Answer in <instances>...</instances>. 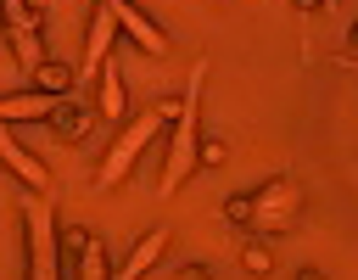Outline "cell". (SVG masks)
Returning a JSON list of instances; mask_svg holds the SVG:
<instances>
[{"mask_svg": "<svg viewBox=\"0 0 358 280\" xmlns=\"http://www.w3.org/2000/svg\"><path fill=\"white\" fill-rule=\"evenodd\" d=\"M123 28H117V11H112V0H101L95 6V28H90V39H84V62H78V78L84 84H95L101 78V67L112 62V39H117Z\"/></svg>", "mask_w": 358, "mask_h": 280, "instance_id": "cell-6", "label": "cell"}, {"mask_svg": "<svg viewBox=\"0 0 358 280\" xmlns=\"http://www.w3.org/2000/svg\"><path fill=\"white\" fill-rule=\"evenodd\" d=\"M201 84H207V56L190 62L185 101L173 112V140H168V157H162V174H157V196H173L201 168Z\"/></svg>", "mask_w": 358, "mask_h": 280, "instance_id": "cell-1", "label": "cell"}, {"mask_svg": "<svg viewBox=\"0 0 358 280\" xmlns=\"http://www.w3.org/2000/svg\"><path fill=\"white\" fill-rule=\"evenodd\" d=\"M173 280H207V269H201V263H190V269H179Z\"/></svg>", "mask_w": 358, "mask_h": 280, "instance_id": "cell-17", "label": "cell"}, {"mask_svg": "<svg viewBox=\"0 0 358 280\" xmlns=\"http://www.w3.org/2000/svg\"><path fill=\"white\" fill-rule=\"evenodd\" d=\"M73 246V263H78V280H112V263H106V246L90 235V230H73L67 235Z\"/></svg>", "mask_w": 358, "mask_h": 280, "instance_id": "cell-11", "label": "cell"}, {"mask_svg": "<svg viewBox=\"0 0 358 280\" xmlns=\"http://www.w3.org/2000/svg\"><path fill=\"white\" fill-rule=\"evenodd\" d=\"M241 263H246L252 274H268V252H263V246H246V252H241Z\"/></svg>", "mask_w": 358, "mask_h": 280, "instance_id": "cell-16", "label": "cell"}, {"mask_svg": "<svg viewBox=\"0 0 358 280\" xmlns=\"http://www.w3.org/2000/svg\"><path fill=\"white\" fill-rule=\"evenodd\" d=\"M224 218H241V224H252V196H229V202H224Z\"/></svg>", "mask_w": 358, "mask_h": 280, "instance_id": "cell-15", "label": "cell"}, {"mask_svg": "<svg viewBox=\"0 0 358 280\" xmlns=\"http://www.w3.org/2000/svg\"><path fill=\"white\" fill-rule=\"evenodd\" d=\"M162 246H168V224H151V230H145V235L134 241V252L123 258V269H117L112 280H140V274H145V269H151V263L162 258Z\"/></svg>", "mask_w": 358, "mask_h": 280, "instance_id": "cell-9", "label": "cell"}, {"mask_svg": "<svg viewBox=\"0 0 358 280\" xmlns=\"http://www.w3.org/2000/svg\"><path fill=\"white\" fill-rule=\"evenodd\" d=\"M112 11H117V28H123V34H129V39H134L145 56H168V50H173V39H168V34H162V28H157V22H151L140 6H129V0H112Z\"/></svg>", "mask_w": 358, "mask_h": 280, "instance_id": "cell-8", "label": "cell"}, {"mask_svg": "<svg viewBox=\"0 0 358 280\" xmlns=\"http://www.w3.org/2000/svg\"><path fill=\"white\" fill-rule=\"evenodd\" d=\"M90 118H95L90 106H73V101H62V106H56V129H62V134H84V129H90Z\"/></svg>", "mask_w": 358, "mask_h": 280, "instance_id": "cell-14", "label": "cell"}, {"mask_svg": "<svg viewBox=\"0 0 358 280\" xmlns=\"http://www.w3.org/2000/svg\"><path fill=\"white\" fill-rule=\"evenodd\" d=\"M123 101H129V95H123V73H117V67L106 62V67H101V95H95V118H123Z\"/></svg>", "mask_w": 358, "mask_h": 280, "instance_id": "cell-12", "label": "cell"}, {"mask_svg": "<svg viewBox=\"0 0 358 280\" xmlns=\"http://www.w3.org/2000/svg\"><path fill=\"white\" fill-rule=\"evenodd\" d=\"M22 230H28V280H62V230H56V196H22Z\"/></svg>", "mask_w": 358, "mask_h": 280, "instance_id": "cell-3", "label": "cell"}, {"mask_svg": "<svg viewBox=\"0 0 358 280\" xmlns=\"http://www.w3.org/2000/svg\"><path fill=\"white\" fill-rule=\"evenodd\" d=\"M302 218V190H296V179H268V185H257L252 190V230L257 235H285L291 224Z\"/></svg>", "mask_w": 358, "mask_h": 280, "instance_id": "cell-4", "label": "cell"}, {"mask_svg": "<svg viewBox=\"0 0 358 280\" xmlns=\"http://www.w3.org/2000/svg\"><path fill=\"white\" fill-rule=\"evenodd\" d=\"M296 280H324V274H313V269H302V274H296Z\"/></svg>", "mask_w": 358, "mask_h": 280, "instance_id": "cell-18", "label": "cell"}, {"mask_svg": "<svg viewBox=\"0 0 358 280\" xmlns=\"http://www.w3.org/2000/svg\"><path fill=\"white\" fill-rule=\"evenodd\" d=\"M67 84H73V73H67L62 62H45V73H34V90H39V95H56V101H62Z\"/></svg>", "mask_w": 358, "mask_h": 280, "instance_id": "cell-13", "label": "cell"}, {"mask_svg": "<svg viewBox=\"0 0 358 280\" xmlns=\"http://www.w3.org/2000/svg\"><path fill=\"white\" fill-rule=\"evenodd\" d=\"M0 17H6V34H11V56H17V67L34 78V73H45V39H39V11L28 6V0H6L0 6Z\"/></svg>", "mask_w": 358, "mask_h": 280, "instance_id": "cell-5", "label": "cell"}, {"mask_svg": "<svg viewBox=\"0 0 358 280\" xmlns=\"http://www.w3.org/2000/svg\"><path fill=\"white\" fill-rule=\"evenodd\" d=\"M56 95L22 90V95H0V123H34V118H56Z\"/></svg>", "mask_w": 358, "mask_h": 280, "instance_id": "cell-10", "label": "cell"}, {"mask_svg": "<svg viewBox=\"0 0 358 280\" xmlns=\"http://www.w3.org/2000/svg\"><path fill=\"white\" fill-rule=\"evenodd\" d=\"M173 112H179V101H157V106H145L134 123H123V134L106 146V157H101V168H95V190H117V185L129 179V168L140 162V151H145L162 129H173Z\"/></svg>", "mask_w": 358, "mask_h": 280, "instance_id": "cell-2", "label": "cell"}, {"mask_svg": "<svg viewBox=\"0 0 358 280\" xmlns=\"http://www.w3.org/2000/svg\"><path fill=\"white\" fill-rule=\"evenodd\" d=\"M0 162H6V174H17V179H22V190H28V196H50V168H45V162H39V157H34V151H28L6 123H0Z\"/></svg>", "mask_w": 358, "mask_h": 280, "instance_id": "cell-7", "label": "cell"}]
</instances>
